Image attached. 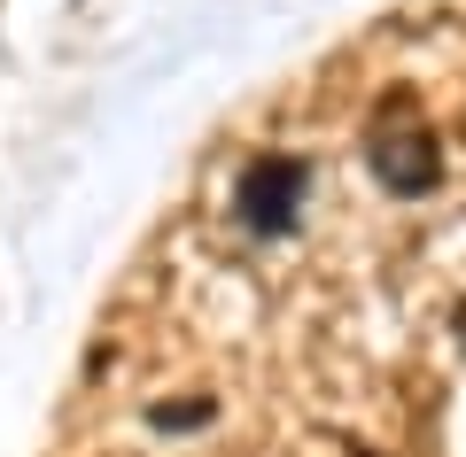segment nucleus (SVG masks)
Listing matches in <instances>:
<instances>
[{"label": "nucleus", "instance_id": "1", "mask_svg": "<svg viewBox=\"0 0 466 457\" xmlns=\"http://www.w3.org/2000/svg\"><path fill=\"white\" fill-rule=\"evenodd\" d=\"M233 210H241V225H249L257 241H280V233H296V210H303V164H296V155H257V164L241 171V186H233Z\"/></svg>", "mask_w": 466, "mask_h": 457}, {"label": "nucleus", "instance_id": "2", "mask_svg": "<svg viewBox=\"0 0 466 457\" xmlns=\"http://www.w3.org/2000/svg\"><path fill=\"white\" fill-rule=\"evenodd\" d=\"M366 171L389 186V194H428V186H435L428 132H373V140H366Z\"/></svg>", "mask_w": 466, "mask_h": 457}]
</instances>
